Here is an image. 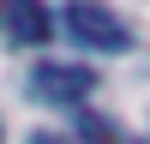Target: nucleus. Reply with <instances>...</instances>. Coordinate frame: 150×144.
<instances>
[{
	"instance_id": "obj_5",
	"label": "nucleus",
	"mask_w": 150,
	"mask_h": 144,
	"mask_svg": "<svg viewBox=\"0 0 150 144\" xmlns=\"http://www.w3.org/2000/svg\"><path fill=\"white\" fill-rule=\"evenodd\" d=\"M30 144H78V138H66V132H36Z\"/></svg>"
},
{
	"instance_id": "obj_2",
	"label": "nucleus",
	"mask_w": 150,
	"mask_h": 144,
	"mask_svg": "<svg viewBox=\"0 0 150 144\" xmlns=\"http://www.w3.org/2000/svg\"><path fill=\"white\" fill-rule=\"evenodd\" d=\"M90 90H96V72H90V66L42 60V66L30 72V96H36V102H60V108H78Z\"/></svg>"
},
{
	"instance_id": "obj_4",
	"label": "nucleus",
	"mask_w": 150,
	"mask_h": 144,
	"mask_svg": "<svg viewBox=\"0 0 150 144\" xmlns=\"http://www.w3.org/2000/svg\"><path fill=\"white\" fill-rule=\"evenodd\" d=\"M78 144H114V120L84 114V120H78Z\"/></svg>"
},
{
	"instance_id": "obj_1",
	"label": "nucleus",
	"mask_w": 150,
	"mask_h": 144,
	"mask_svg": "<svg viewBox=\"0 0 150 144\" xmlns=\"http://www.w3.org/2000/svg\"><path fill=\"white\" fill-rule=\"evenodd\" d=\"M66 36H78L84 48H102V54H120V48L132 42L126 24L108 6H96V0H66Z\"/></svg>"
},
{
	"instance_id": "obj_3",
	"label": "nucleus",
	"mask_w": 150,
	"mask_h": 144,
	"mask_svg": "<svg viewBox=\"0 0 150 144\" xmlns=\"http://www.w3.org/2000/svg\"><path fill=\"white\" fill-rule=\"evenodd\" d=\"M6 6V30H12V42H48V12H42V0H0Z\"/></svg>"
}]
</instances>
